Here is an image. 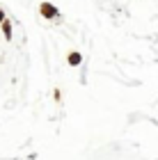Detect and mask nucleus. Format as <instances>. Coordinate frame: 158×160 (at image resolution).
Listing matches in <instances>:
<instances>
[{
  "label": "nucleus",
  "mask_w": 158,
  "mask_h": 160,
  "mask_svg": "<svg viewBox=\"0 0 158 160\" xmlns=\"http://www.w3.org/2000/svg\"><path fill=\"white\" fill-rule=\"evenodd\" d=\"M39 14H41L46 21H55L57 16H60V12H57V7H55L53 2H41V5H39Z\"/></svg>",
  "instance_id": "f257e3e1"
},
{
  "label": "nucleus",
  "mask_w": 158,
  "mask_h": 160,
  "mask_svg": "<svg viewBox=\"0 0 158 160\" xmlns=\"http://www.w3.org/2000/svg\"><path fill=\"white\" fill-rule=\"evenodd\" d=\"M67 62H69V67H78V64L83 62V55L78 53V50H71V53L67 55Z\"/></svg>",
  "instance_id": "f03ea898"
},
{
  "label": "nucleus",
  "mask_w": 158,
  "mask_h": 160,
  "mask_svg": "<svg viewBox=\"0 0 158 160\" xmlns=\"http://www.w3.org/2000/svg\"><path fill=\"white\" fill-rule=\"evenodd\" d=\"M0 28H3V37H5L7 41H9V39H12V21L7 18V21H5V23L0 25Z\"/></svg>",
  "instance_id": "7ed1b4c3"
},
{
  "label": "nucleus",
  "mask_w": 158,
  "mask_h": 160,
  "mask_svg": "<svg viewBox=\"0 0 158 160\" xmlns=\"http://www.w3.org/2000/svg\"><path fill=\"white\" fill-rule=\"evenodd\" d=\"M5 21H7V16H5V9H3V7H0V25H3Z\"/></svg>",
  "instance_id": "20e7f679"
}]
</instances>
